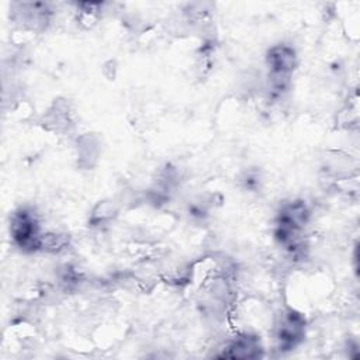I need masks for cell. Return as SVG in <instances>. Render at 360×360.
Returning <instances> with one entry per match:
<instances>
[{
	"label": "cell",
	"instance_id": "6da1fadb",
	"mask_svg": "<svg viewBox=\"0 0 360 360\" xmlns=\"http://www.w3.org/2000/svg\"><path fill=\"white\" fill-rule=\"evenodd\" d=\"M10 235L20 249L25 252L39 250L42 232L38 218L31 210L18 208L13 212L10 219Z\"/></svg>",
	"mask_w": 360,
	"mask_h": 360
},
{
	"label": "cell",
	"instance_id": "7a4b0ae2",
	"mask_svg": "<svg viewBox=\"0 0 360 360\" xmlns=\"http://www.w3.org/2000/svg\"><path fill=\"white\" fill-rule=\"evenodd\" d=\"M305 319L301 314L288 309L283 312L276 325V339L281 350H290L298 345L304 336Z\"/></svg>",
	"mask_w": 360,
	"mask_h": 360
},
{
	"label": "cell",
	"instance_id": "3957f363",
	"mask_svg": "<svg viewBox=\"0 0 360 360\" xmlns=\"http://www.w3.org/2000/svg\"><path fill=\"white\" fill-rule=\"evenodd\" d=\"M228 352L224 353V357H233V359H255L260 356V342L256 336L242 335L235 338L228 346Z\"/></svg>",
	"mask_w": 360,
	"mask_h": 360
}]
</instances>
